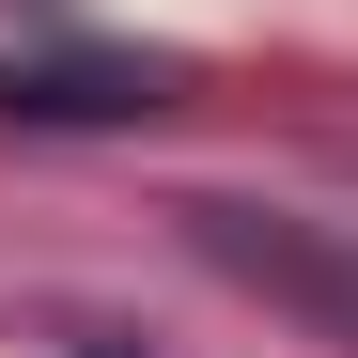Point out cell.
I'll list each match as a JSON object with an SVG mask.
<instances>
[{
  "instance_id": "cell-1",
  "label": "cell",
  "mask_w": 358,
  "mask_h": 358,
  "mask_svg": "<svg viewBox=\"0 0 358 358\" xmlns=\"http://www.w3.org/2000/svg\"><path fill=\"white\" fill-rule=\"evenodd\" d=\"M171 94H187L171 47H94V31L0 47V125H156Z\"/></svg>"
}]
</instances>
